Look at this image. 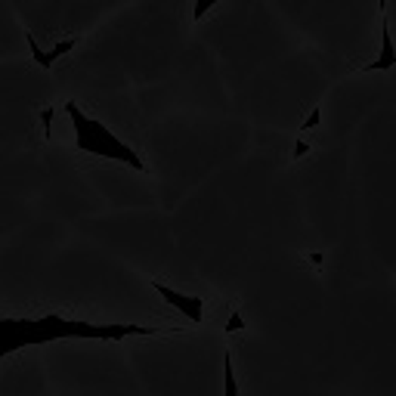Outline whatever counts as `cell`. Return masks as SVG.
Here are the masks:
<instances>
[{"mask_svg": "<svg viewBox=\"0 0 396 396\" xmlns=\"http://www.w3.org/2000/svg\"><path fill=\"white\" fill-rule=\"evenodd\" d=\"M127 335L149 337L155 328L140 325H90V322L62 319V316H41V319H0V356L22 347H38L59 337H99V341H121Z\"/></svg>", "mask_w": 396, "mask_h": 396, "instance_id": "cell-1", "label": "cell"}, {"mask_svg": "<svg viewBox=\"0 0 396 396\" xmlns=\"http://www.w3.org/2000/svg\"><path fill=\"white\" fill-rule=\"evenodd\" d=\"M66 112H68L71 124H75L78 149H81V152L99 155V158H112V161H124V164H131L133 170L146 174V161H142V158L136 155L124 140H118V136H115L105 124H99V121L87 118L78 103H66Z\"/></svg>", "mask_w": 396, "mask_h": 396, "instance_id": "cell-2", "label": "cell"}, {"mask_svg": "<svg viewBox=\"0 0 396 396\" xmlns=\"http://www.w3.org/2000/svg\"><path fill=\"white\" fill-rule=\"evenodd\" d=\"M152 288H155L158 294H161L164 300H168L170 307H177L189 322H201V316H205V304H201V298H189V294H179V291H174V288H168L164 282H158V279L152 282Z\"/></svg>", "mask_w": 396, "mask_h": 396, "instance_id": "cell-3", "label": "cell"}, {"mask_svg": "<svg viewBox=\"0 0 396 396\" xmlns=\"http://www.w3.org/2000/svg\"><path fill=\"white\" fill-rule=\"evenodd\" d=\"M396 66V50H393V38H390V25H387V0H381V56L372 59L362 71H390Z\"/></svg>", "mask_w": 396, "mask_h": 396, "instance_id": "cell-4", "label": "cell"}, {"mask_svg": "<svg viewBox=\"0 0 396 396\" xmlns=\"http://www.w3.org/2000/svg\"><path fill=\"white\" fill-rule=\"evenodd\" d=\"M223 396H239V384H235V372H233V356H223Z\"/></svg>", "mask_w": 396, "mask_h": 396, "instance_id": "cell-5", "label": "cell"}, {"mask_svg": "<svg viewBox=\"0 0 396 396\" xmlns=\"http://www.w3.org/2000/svg\"><path fill=\"white\" fill-rule=\"evenodd\" d=\"M25 41H28V50H31V59L38 62L41 68H53V66H50V59H47V53L41 50V44L34 41V34H31V31H25Z\"/></svg>", "mask_w": 396, "mask_h": 396, "instance_id": "cell-6", "label": "cell"}, {"mask_svg": "<svg viewBox=\"0 0 396 396\" xmlns=\"http://www.w3.org/2000/svg\"><path fill=\"white\" fill-rule=\"evenodd\" d=\"M75 47H78V38H66V41H59V44H56V47H53V50H50V53H47L50 66H53L56 59H62V56H68V53H71V50H75Z\"/></svg>", "mask_w": 396, "mask_h": 396, "instance_id": "cell-7", "label": "cell"}, {"mask_svg": "<svg viewBox=\"0 0 396 396\" xmlns=\"http://www.w3.org/2000/svg\"><path fill=\"white\" fill-rule=\"evenodd\" d=\"M217 3H220V0H196V3H192V19L201 22V19H205Z\"/></svg>", "mask_w": 396, "mask_h": 396, "instance_id": "cell-8", "label": "cell"}, {"mask_svg": "<svg viewBox=\"0 0 396 396\" xmlns=\"http://www.w3.org/2000/svg\"><path fill=\"white\" fill-rule=\"evenodd\" d=\"M319 121H322V105H316V109L307 115V121L300 127H304V131H313V127H319Z\"/></svg>", "mask_w": 396, "mask_h": 396, "instance_id": "cell-9", "label": "cell"}, {"mask_svg": "<svg viewBox=\"0 0 396 396\" xmlns=\"http://www.w3.org/2000/svg\"><path fill=\"white\" fill-rule=\"evenodd\" d=\"M53 109H41V124H44V136L50 140V124H53Z\"/></svg>", "mask_w": 396, "mask_h": 396, "instance_id": "cell-10", "label": "cell"}, {"mask_svg": "<svg viewBox=\"0 0 396 396\" xmlns=\"http://www.w3.org/2000/svg\"><path fill=\"white\" fill-rule=\"evenodd\" d=\"M244 328V322H242V316L239 313H233V319L226 322V331H242Z\"/></svg>", "mask_w": 396, "mask_h": 396, "instance_id": "cell-11", "label": "cell"}, {"mask_svg": "<svg viewBox=\"0 0 396 396\" xmlns=\"http://www.w3.org/2000/svg\"><path fill=\"white\" fill-rule=\"evenodd\" d=\"M307 152H309V146H307V142H304V140H298V142H294V152H291L294 158H304Z\"/></svg>", "mask_w": 396, "mask_h": 396, "instance_id": "cell-12", "label": "cell"}]
</instances>
